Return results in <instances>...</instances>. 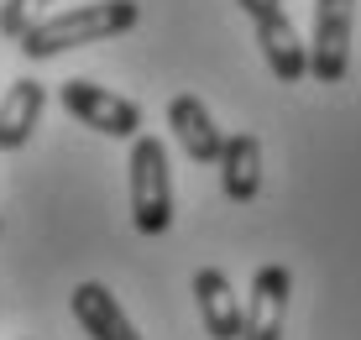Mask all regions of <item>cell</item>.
Segmentation results:
<instances>
[{"instance_id": "1", "label": "cell", "mask_w": 361, "mask_h": 340, "mask_svg": "<svg viewBox=\"0 0 361 340\" xmlns=\"http://www.w3.org/2000/svg\"><path fill=\"white\" fill-rule=\"evenodd\" d=\"M136 21H142V6H136V0H84V6H68V11H58V16H37L32 27L16 37V47H21V58L42 63V58L68 53V47L126 37Z\"/></svg>"}, {"instance_id": "2", "label": "cell", "mask_w": 361, "mask_h": 340, "mask_svg": "<svg viewBox=\"0 0 361 340\" xmlns=\"http://www.w3.org/2000/svg\"><path fill=\"white\" fill-rule=\"evenodd\" d=\"M126 199H131V225L142 236H168L173 225V168L163 136H136L131 162H126Z\"/></svg>"}, {"instance_id": "3", "label": "cell", "mask_w": 361, "mask_h": 340, "mask_svg": "<svg viewBox=\"0 0 361 340\" xmlns=\"http://www.w3.org/2000/svg\"><path fill=\"white\" fill-rule=\"evenodd\" d=\"M58 99H63V110L73 121L99 131V136H116V142H136L142 136V105L105 90V84H94V79H63Z\"/></svg>"}, {"instance_id": "4", "label": "cell", "mask_w": 361, "mask_h": 340, "mask_svg": "<svg viewBox=\"0 0 361 340\" xmlns=\"http://www.w3.org/2000/svg\"><path fill=\"white\" fill-rule=\"evenodd\" d=\"M351 32H356V0H314V37H309V79L314 84H345Z\"/></svg>"}, {"instance_id": "5", "label": "cell", "mask_w": 361, "mask_h": 340, "mask_svg": "<svg viewBox=\"0 0 361 340\" xmlns=\"http://www.w3.org/2000/svg\"><path fill=\"white\" fill-rule=\"evenodd\" d=\"M288 293H293V272L283 267V262L257 267L252 293H246L241 340H283V324H288Z\"/></svg>"}, {"instance_id": "6", "label": "cell", "mask_w": 361, "mask_h": 340, "mask_svg": "<svg viewBox=\"0 0 361 340\" xmlns=\"http://www.w3.org/2000/svg\"><path fill=\"white\" fill-rule=\"evenodd\" d=\"M168 126H173V136H178V147H183L189 162H220V152H226V131L215 126V116H209V105L199 95H173Z\"/></svg>"}, {"instance_id": "7", "label": "cell", "mask_w": 361, "mask_h": 340, "mask_svg": "<svg viewBox=\"0 0 361 340\" xmlns=\"http://www.w3.org/2000/svg\"><path fill=\"white\" fill-rule=\"evenodd\" d=\"M194 304H199V320H204L209 340H241L246 304L235 298V288H231V278L220 267H199L194 272Z\"/></svg>"}, {"instance_id": "8", "label": "cell", "mask_w": 361, "mask_h": 340, "mask_svg": "<svg viewBox=\"0 0 361 340\" xmlns=\"http://www.w3.org/2000/svg\"><path fill=\"white\" fill-rule=\"evenodd\" d=\"M68 309H73V320H79V330L90 340H142L131 314L121 309V298L105 283H79L68 293Z\"/></svg>"}, {"instance_id": "9", "label": "cell", "mask_w": 361, "mask_h": 340, "mask_svg": "<svg viewBox=\"0 0 361 340\" xmlns=\"http://www.w3.org/2000/svg\"><path fill=\"white\" fill-rule=\"evenodd\" d=\"M257 47H262V58H267V68H272L278 84H304L309 79V42L298 37L288 11L257 27Z\"/></svg>"}, {"instance_id": "10", "label": "cell", "mask_w": 361, "mask_h": 340, "mask_svg": "<svg viewBox=\"0 0 361 340\" xmlns=\"http://www.w3.org/2000/svg\"><path fill=\"white\" fill-rule=\"evenodd\" d=\"M47 110V90L37 79H11V90L0 95V152H21L32 142L37 121Z\"/></svg>"}, {"instance_id": "11", "label": "cell", "mask_w": 361, "mask_h": 340, "mask_svg": "<svg viewBox=\"0 0 361 340\" xmlns=\"http://www.w3.org/2000/svg\"><path fill=\"white\" fill-rule=\"evenodd\" d=\"M220 188H226L231 205H252L262 194V142L252 131L226 136V152H220Z\"/></svg>"}, {"instance_id": "12", "label": "cell", "mask_w": 361, "mask_h": 340, "mask_svg": "<svg viewBox=\"0 0 361 340\" xmlns=\"http://www.w3.org/2000/svg\"><path fill=\"white\" fill-rule=\"evenodd\" d=\"M235 6L252 16V27H262V21H272V16H283V0H235Z\"/></svg>"}]
</instances>
